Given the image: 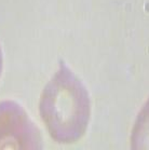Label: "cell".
<instances>
[{"label":"cell","instance_id":"obj_3","mask_svg":"<svg viewBox=\"0 0 149 150\" xmlns=\"http://www.w3.org/2000/svg\"><path fill=\"white\" fill-rule=\"evenodd\" d=\"M132 147L136 149H149V100L135 123L132 134Z\"/></svg>","mask_w":149,"mask_h":150},{"label":"cell","instance_id":"obj_1","mask_svg":"<svg viewBox=\"0 0 149 150\" xmlns=\"http://www.w3.org/2000/svg\"><path fill=\"white\" fill-rule=\"evenodd\" d=\"M41 118L58 143H74L84 134L90 119V98L84 85L65 65L44 88Z\"/></svg>","mask_w":149,"mask_h":150},{"label":"cell","instance_id":"obj_2","mask_svg":"<svg viewBox=\"0 0 149 150\" xmlns=\"http://www.w3.org/2000/svg\"><path fill=\"white\" fill-rule=\"evenodd\" d=\"M40 147V134L25 110L14 102L0 103V149Z\"/></svg>","mask_w":149,"mask_h":150},{"label":"cell","instance_id":"obj_4","mask_svg":"<svg viewBox=\"0 0 149 150\" xmlns=\"http://www.w3.org/2000/svg\"><path fill=\"white\" fill-rule=\"evenodd\" d=\"M1 71H2V53L0 51V76H1Z\"/></svg>","mask_w":149,"mask_h":150}]
</instances>
